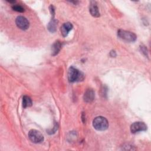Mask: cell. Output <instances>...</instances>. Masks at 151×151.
<instances>
[{"instance_id": "1", "label": "cell", "mask_w": 151, "mask_h": 151, "mask_svg": "<svg viewBox=\"0 0 151 151\" xmlns=\"http://www.w3.org/2000/svg\"><path fill=\"white\" fill-rule=\"evenodd\" d=\"M84 78L83 73L77 68L71 66L69 68L68 71V80L70 82L73 83L76 81H82Z\"/></svg>"}, {"instance_id": "2", "label": "cell", "mask_w": 151, "mask_h": 151, "mask_svg": "<svg viewBox=\"0 0 151 151\" xmlns=\"http://www.w3.org/2000/svg\"><path fill=\"white\" fill-rule=\"evenodd\" d=\"M93 126L94 128L97 130L103 131L108 128L109 122L105 117L102 116H98L94 118L93 120Z\"/></svg>"}, {"instance_id": "3", "label": "cell", "mask_w": 151, "mask_h": 151, "mask_svg": "<svg viewBox=\"0 0 151 151\" xmlns=\"http://www.w3.org/2000/svg\"><path fill=\"white\" fill-rule=\"evenodd\" d=\"M117 36L119 38L126 42H134L137 38L134 33L121 29L117 31Z\"/></svg>"}, {"instance_id": "4", "label": "cell", "mask_w": 151, "mask_h": 151, "mask_svg": "<svg viewBox=\"0 0 151 151\" xmlns=\"http://www.w3.org/2000/svg\"><path fill=\"white\" fill-rule=\"evenodd\" d=\"M28 137L29 140L34 143H41L44 140V136L39 131L32 129L28 132Z\"/></svg>"}, {"instance_id": "5", "label": "cell", "mask_w": 151, "mask_h": 151, "mask_svg": "<svg viewBox=\"0 0 151 151\" xmlns=\"http://www.w3.org/2000/svg\"><path fill=\"white\" fill-rule=\"evenodd\" d=\"M147 130V126L142 122H136L130 126V131L132 133H136L139 132L145 131Z\"/></svg>"}, {"instance_id": "6", "label": "cell", "mask_w": 151, "mask_h": 151, "mask_svg": "<svg viewBox=\"0 0 151 151\" xmlns=\"http://www.w3.org/2000/svg\"><path fill=\"white\" fill-rule=\"evenodd\" d=\"M15 23L17 27L22 30L27 29L29 26V21L23 16L17 17L15 20Z\"/></svg>"}, {"instance_id": "7", "label": "cell", "mask_w": 151, "mask_h": 151, "mask_svg": "<svg viewBox=\"0 0 151 151\" xmlns=\"http://www.w3.org/2000/svg\"><path fill=\"white\" fill-rule=\"evenodd\" d=\"M89 11L93 17H96V18L100 17V12L99 11V8L95 1H91L90 6H89Z\"/></svg>"}, {"instance_id": "8", "label": "cell", "mask_w": 151, "mask_h": 151, "mask_svg": "<svg viewBox=\"0 0 151 151\" xmlns=\"http://www.w3.org/2000/svg\"><path fill=\"white\" fill-rule=\"evenodd\" d=\"M94 97L95 94L94 91L91 89H87L84 94L83 99L86 103H91L94 100Z\"/></svg>"}, {"instance_id": "9", "label": "cell", "mask_w": 151, "mask_h": 151, "mask_svg": "<svg viewBox=\"0 0 151 151\" xmlns=\"http://www.w3.org/2000/svg\"><path fill=\"white\" fill-rule=\"evenodd\" d=\"M73 26L70 22H65L63 24L61 27V32L62 35L64 37H65L68 35L69 32L72 29Z\"/></svg>"}, {"instance_id": "10", "label": "cell", "mask_w": 151, "mask_h": 151, "mask_svg": "<svg viewBox=\"0 0 151 151\" xmlns=\"http://www.w3.org/2000/svg\"><path fill=\"white\" fill-rule=\"evenodd\" d=\"M57 20L54 19V17H52L50 21L49 22L48 25H47V28L48 31L51 32H54L56 31L57 27Z\"/></svg>"}, {"instance_id": "11", "label": "cell", "mask_w": 151, "mask_h": 151, "mask_svg": "<svg viewBox=\"0 0 151 151\" xmlns=\"http://www.w3.org/2000/svg\"><path fill=\"white\" fill-rule=\"evenodd\" d=\"M61 48V43L60 41H56L54 42L51 47V54L52 55H57Z\"/></svg>"}, {"instance_id": "12", "label": "cell", "mask_w": 151, "mask_h": 151, "mask_svg": "<svg viewBox=\"0 0 151 151\" xmlns=\"http://www.w3.org/2000/svg\"><path fill=\"white\" fill-rule=\"evenodd\" d=\"M32 106V100L31 98L27 96H24L22 98V106L24 108L30 107Z\"/></svg>"}, {"instance_id": "13", "label": "cell", "mask_w": 151, "mask_h": 151, "mask_svg": "<svg viewBox=\"0 0 151 151\" xmlns=\"http://www.w3.org/2000/svg\"><path fill=\"white\" fill-rule=\"evenodd\" d=\"M12 8L13 10L19 12H23L24 11V8L20 5H18V4H14L12 6Z\"/></svg>"}, {"instance_id": "14", "label": "cell", "mask_w": 151, "mask_h": 151, "mask_svg": "<svg viewBox=\"0 0 151 151\" xmlns=\"http://www.w3.org/2000/svg\"><path fill=\"white\" fill-rule=\"evenodd\" d=\"M140 50L142 51V52L146 55V56H148V51H147V50L146 48V47L145 46V45H141L140 47Z\"/></svg>"}, {"instance_id": "15", "label": "cell", "mask_w": 151, "mask_h": 151, "mask_svg": "<svg viewBox=\"0 0 151 151\" xmlns=\"http://www.w3.org/2000/svg\"><path fill=\"white\" fill-rule=\"evenodd\" d=\"M49 9H50V12L51 14V15H52V17H54V15H55V9H54V7L51 5L49 7Z\"/></svg>"}, {"instance_id": "16", "label": "cell", "mask_w": 151, "mask_h": 151, "mask_svg": "<svg viewBox=\"0 0 151 151\" xmlns=\"http://www.w3.org/2000/svg\"><path fill=\"white\" fill-rule=\"evenodd\" d=\"M110 55L111 57H115L116 56V53L115 52V51L114 50H112L110 52Z\"/></svg>"}, {"instance_id": "17", "label": "cell", "mask_w": 151, "mask_h": 151, "mask_svg": "<svg viewBox=\"0 0 151 151\" xmlns=\"http://www.w3.org/2000/svg\"><path fill=\"white\" fill-rule=\"evenodd\" d=\"M81 117H82V121L83 123H85L86 122V119H85V114L84 113H82V115H81Z\"/></svg>"}]
</instances>
